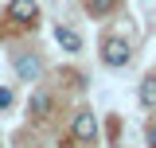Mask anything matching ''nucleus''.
I'll use <instances>...</instances> for the list:
<instances>
[{"label": "nucleus", "instance_id": "20e7f679", "mask_svg": "<svg viewBox=\"0 0 156 148\" xmlns=\"http://www.w3.org/2000/svg\"><path fill=\"white\" fill-rule=\"evenodd\" d=\"M51 35H55V43L66 51V55H82V35L70 31L66 23H55V27H51Z\"/></svg>", "mask_w": 156, "mask_h": 148}, {"label": "nucleus", "instance_id": "7ed1b4c3", "mask_svg": "<svg viewBox=\"0 0 156 148\" xmlns=\"http://www.w3.org/2000/svg\"><path fill=\"white\" fill-rule=\"evenodd\" d=\"M70 132H74V140H82V144H94L98 140V117L90 109L74 113V121H70Z\"/></svg>", "mask_w": 156, "mask_h": 148}, {"label": "nucleus", "instance_id": "f03ea898", "mask_svg": "<svg viewBox=\"0 0 156 148\" xmlns=\"http://www.w3.org/2000/svg\"><path fill=\"white\" fill-rule=\"evenodd\" d=\"M12 70H16L20 82H39V74H43V58L35 51H20L12 55Z\"/></svg>", "mask_w": 156, "mask_h": 148}, {"label": "nucleus", "instance_id": "423d86ee", "mask_svg": "<svg viewBox=\"0 0 156 148\" xmlns=\"http://www.w3.org/2000/svg\"><path fill=\"white\" fill-rule=\"evenodd\" d=\"M136 101L144 109H156V74H144L140 86H136Z\"/></svg>", "mask_w": 156, "mask_h": 148}, {"label": "nucleus", "instance_id": "9b49d317", "mask_svg": "<svg viewBox=\"0 0 156 148\" xmlns=\"http://www.w3.org/2000/svg\"><path fill=\"white\" fill-rule=\"evenodd\" d=\"M0 144H4V136H0Z\"/></svg>", "mask_w": 156, "mask_h": 148}, {"label": "nucleus", "instance_id": "0eeeda50", "mask_svg": "<svg viewBox=\"0 0 156 148\" xmlns=\"http://www.w3.org/2000/svg\"><path fill=\"white\" fill-rule=\"evenodd\" d=\"M27 109H31V117H35V121L51 117V93H47V90H35V93H31V105H27Z\"/></svg>", "mask_w": 156, "mask_h": 148}, {"label": "nucleus", "instance_id": "6e6552de", "mask_svg": "<svg viewBox=\"0 0 156 148\" xmlns=\"http://www.w3.org/2000/svg\"><path fill=\"white\" fill-rule=\"evenodd\" d=\"M109 8H113V0H90V12H94V16H105Z\"/></svg>", "mask_w": 156, "mask_h": 148}, {"label": "nucleus", "instance_id": "f257e3e1", "mask_svg": "<svg viewBox=\"0 0 156 148\" xmlns=\"http://www.w3.org/2000/svg\"><path fill=\"white\" fill-rule=\"evenodd\" d=\"M101 62H105L109 70H125V66L133 62V47H129V39L105 35V39H101Z\"/></svg>", "mask_w": 156, "mask_h": 148}, {"label": "nucleus", "instance_id": "9d476101", "mask_svg": "<svg viewBox=\"0 0 156 148\" xmlns=\"http://www.w3.org/2000/svg\"><path fill=\"white\" fill-rule=\"evenodd\" d=\"M8 101H12V93H8V90H0V109H8Z\"/></svg>", "mask_w": 156, "mask_h": 148}, {"label": "nucleus", "instance_id": "39448f33", "mask_svg": "<svg viewBox=\"0 0 156 148\" xmlns=\"http://www.w3.org/2000/svg\"><path fill=\"white\" fill-rule=\"evenodd\" d=\"M8 19H16V23H35L39 19V4L35 0H8Z\"/></svg>", "mask_w": 156, "mask_h": 148}, {"label": "nucleus", "instance_id": "1a4fd4ad", "mask_svg": "<svg viewBox=\"0 0 156 148\" xmlns=\"http://www.w3.org/2000/svg\"><path fill=\"white\" fill-rule=\"evenodd\" d=\"M144 140H148V148H156V125H148V129H144Z\"/></svg>", "mask_w": 156, "mask_h": 148}]
</instances>
